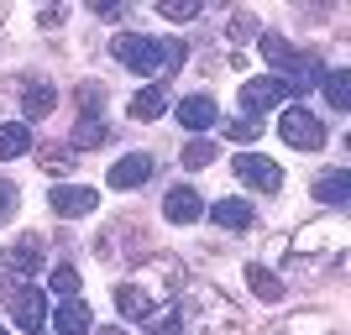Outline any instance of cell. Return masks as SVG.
I'll use <instances>...</instances> for the list:
<instances>
[{
	"label": "cell",
	"mask_w": 351,
	"mask_h": 335,
	"mask_svg": "<svg viewBox=\"0 0 351 335\" xmlns=\"http://www.w3.org/2000/svg\"><path fill=\"white\" fill-rule=\"evenodd\" d=\"M346 241H351V231H346V215H330L325 220H315V225H304V231L293 236V262L299 267H309V273H320V267H341V257H346Z\"/></svg>",
	"instance_id": "obj_1"
},
{
	"label": "cell",
	"mask_w": 351,
	"mask_h": 335,
	"mask_svg": "<svg viewBox=\"0 0 351 335\" xmlns=\"http://www.w3.org/2000/svg\"><path fill=\"white\" fill-rule=\"evenodd\" d=\"M110 53L132 73H142V79L173 73L178 63H184V42H173V37H147V32H121L116 42H110Z\"/></svg>",
	"instance_id": "obj_2"
},
{
	"label": "cell",
	"mask_w": 351,
	"mask_h": 335,
	"mask_svg": "<svg viewBox=\"0 0 351 335\" xmlns=\"http://www.w3.org/2000/svg\"><path fill=\"white\" fill-rule=\"evenodd\" d=\"M278 136L289 147H299V152H320L325 147V121L309 110V105H289L278 116Z\"/></svg>",
	"instance_id": "obj_3"
},
{
	"label": "cell",
	"mask_w": 351,
	"mask_h": 335,
	"mask_svg": "<svg viewBox=\"0 0 351 335\" xmlns=\"http://www.w3.org/2000/svg\"><path fill=\"white\" fill-rule=\"evenodd\" d=\"M289 100V84H283L278 73H263V79H247L241 84V116L247 121H263L267 110H278Z\"/></svg>",
	"instance_id": "obj_4"
},
{
	"label": "cell",
	"mask_w": 351,
	"mask_h": 335,
	"mask_svg": "<svg viewBox=\"0 0 351 335\" xmlns=\"http://www.w3.org/2000/svg\"><path fill=\"white\" fill-rule=\"evenodd\" d=\"M5 304H11L16 325L27 335H43L47 330V293L32 288V283H16V288H5Z\"/></svg>",
	"instance_id": "obj_5"
},
{
	"label": "cell",
	"mask_w": 351,
	"mask_h": 335,
	"mask_svg": "<svg viewBox=\"0 0 351 335\" xmlns=\"http://www.w3.org/2000/svg\"><path fill=\"white\" fill-rule=\"evenodd\" d=\"M231 168H236V178H241L247 189H257V194H278L283 189V168L273 158H263V152H241Z\"/></svg>",
	"instance_id": "obj_6"
},
{
	"label": "cell",
	"mask_w": 351,
	"mask_h": 335,
	"mask_svg": "<svg viewBox=\"0 0 351 335\" xmlns=\"http://www.w3.org/2000/svg\"><path fill=\"white\" fill-rule=\"evenodd\" d=\"M199 314H194V335H220V330H231V335H241V314H236L231 304H226V299H220V293H199Z\"/></svg>",
	"instance_id": "obj_7"
},
{
	"label": "cell",
	"mask_w": 351,
	"mask_h": 335,
	"mask_svg": "<svg viewBox=\"0 0 351 335\" xmlns=\"http://www.w3.org/2000/svg\"><path fill=\"white\" fill-rule=\"evenodd\" d=\"M47 204H53V215L79 220V215H95V210H100V194H95V189H84V184H53Z\"/></svg>",
	"instance_id": "obj_8"
},
{
	"label": "cell",
	"mask_w": 351,
	"mask_h": 335,
	"mask_svg": "<svg viewBox=\"0 0 351 335\" xmlns=\"http://www.w3.org/2000/svg\"><path fill=\"white\" fill-rule=\"evenodd\" d=\"M162 215L173 220V225H194V220L205 215V199H199L189 184H173V189L162 194Z\"/></svg>",
	"instance_id": "obj_9"
},
{
	"label": "cell",
	"mask_w": 351,
	"mask_h": 335,
	"mask_svg": "<svg viewBox=\"0 0 351 335\" xmlns=\"http://www.w3.org/2000/svg\"><path fill=\"white\" fill-rule=\"evenodd\" d=\"M5 267H11L16 277H32L43 267V236H16L11 247H5Z\"/></svg>",
	"instance_id": "obj_10"
},
{
	"label": "cell",
	"mask_w": 351,
	"mask_h": 335,
	"mask_svg": "<svg viewBox=\"0 0 351 335\" xmlns=\"http://www.w3.org/2000/svg\"><path fill=\"white\" fill-rule=\"evenodd\" d=\"M178 126H184V132H210V126H215L220 121V110H215V100H210V95H189V100H178Z\"/></svg>",
	"instance_id": "obj_11"
},
{
	"label": "cell",
	"mask_w": 351,
	"mask_h": 335,
	"mask_svg": "<svg viewBox=\"0 0 351 335\" xmlns=\"http://www.w3.org/2000/svg\"><path fill=\"white\" fill-rule=\"evenodd\" d=\"M315 199L320 204H330V210H346L351 204V168H330V173H320L315 178Z\"/></svg>",
	"instance_id": "obj_12"
},
{
	"label": "cell",
	"mask_w": 351,
	"mask_h": 335,
	"mask_svg": "<svg viewBox=\"0 0 351 335\" xmlns=\"http://www.w3.org/2000/svg\"><path fill=\"white\" fill-rule=\"evenodd\" d=\"M47 325H53L58 335H89L95 314H89L84 299H58V314H47Z\"/></svg>",
	"instance_id": "obj_13"
},
{
	"label": "cell",
	"mask_w": 351,
	"mask_h": 335,
	"mask_svg": "<svg viewBox=\"0 0 351 335\" xmlns=\"http://www.w3.org/2000/svg\"><path fill=\"white\" fill-rule=\"evenodd\" d=\"M147 178H152V158H147V152H126V158L110 168V189H142Z\"/></svg>",
	"instance_id": "obj_14"
},
{
	"label": "cell",
	"mask_w": 351,
	"mask_h": 335,
	"mask_svg": "<svg viewBox=\"0 0 351 335\" xmlns=\"http://www.w3.org/2000/svg\"><path fill=\"white\" fill-rule=\"evenodd\" d=\"M210 220H215L220 231H252L257 210H252L247 199H215V204H210Z\"/></svg>",
	"instance_id": "obj_15"
},
{
	"label": "cell",
	"mask_w": 351,
	"mask_h": 335,
	"mask_svg": "<svg viewBox=\"0 0 351 335\" xmlns=\"http://www.w3.org/2000/svg\"><path fill=\"white\" fill-rule=\"evenodd\" d=\"M126 110H132V121H158L162 110H168V89H162V84H147V89H136Z\"/></svg>",
	"instance_id": "obj_16"
},
{
	"label": "cell",
	"mask_w": 351,
	"mask_h": 335,
	"mask_svg": "<svg viewBox=\"0 0 351 335\" xmlns=\"http://www.w3.org/2000/svg\"><path fill=\"white\" fill-rule=\"evenodd\" d=\"M21 152H32V126L27 121H5L0 126V162L21 158Z\"/></svg>",
	"instance_id": "obj_17"
},
{
	"label": "cell",
	"mask_w": 351,
	"mask_h": 335,
	"mask_svg": "<svg viewBox=\"0 0 351 335\" xmlns=\"http://www.w3.org/2000/svg\"><path fill=\"white\" fill-rule=\"evenodd\" d=\"M247 283H252V293H257L263 304H278V299H283V277L267 273L263 262H247Z\"/></svg>",
	"instance_id": "obj_18"
},
{
	"label": "cell",
	"mask_w": 351,
	"mask_h": 335,
	"mask_svg": "<svg viewBox=\"0 0 351 335\" xmlns=\"http://www.w3.org/2000/svg\"><path fill=\"white\" fill-rule=\"evenodd\" d=\"M320 89H325V100H330V110H351V73L346 69H330L320 79Z\"/></svg>",
	"instance_id": "obj_19"
},
{
	"label": "cell",
	"mask_w": 351,
	"mask_h": 335,
	"mask_svg": "<svg viewBox=\"0 0 351 335\" xmlns=\"http://www.w3.org/2000/svg\"><path fill=\"white\" fill-rule=\"evenodd\" d=\"M53 105H58V89H53V84H32L27 100H21V116H27V121H43Z\"/></svg>",
	"instance_id": "obj_20"
},
{
	"label": "cell",
	"mask_w": 351,
	"mask_h": 335,
	"mask_svg": "<svg viewBox=\"0 0 351 335\" xmlns=\"http://www.w3.org/2000/svg\"><path fill=\"white\" fill-rule=\"evenodd\" d=\"M273 335H336V325L325 320V314H293V320L278 325Z\"/></svg>",
	"instance_id": "obj_21"
},
{
	"label": "cell",
	"mask_w": 351,
	"mask_h": 335,
	"mask_svg": "<svg viewBox=\"0 0 351 335\" xmlns=\"http://www.w3.org/2000/svg\"><path fill=\"white\" fill-rule=\"evenodd\" d=\"M110 142V126L105 121H79L73 126V152H89V147H105Z\"/></svg>",
	"instance_id": "obj_22"
},
{
	"label": "cell",
	"mask_w": 351,
	"mask_h": 335,
	"mask_svg": "<svg viewBox=\"0 0 351 335\" xmlns=\"http://www.w3.org/2000/svg\"><path fill=\"white\" fill-rule=\"evenodd\" d=\"M47 288L58 293V299H79V273H73L69 262H58L53 273H47Z\"/></svg>",
	"instance_id": "obj_23"
},
{
	"label": "cell",
	"mask_w": 351,
	"mask_h": 335,
	"mask_svg": "<svg viewBox=\"0 0 351 335\" xmlns=\"http://www.w3.org/2000/svg\"><path fill=\"white\" fill-rule=\"evenodd\" d=\"M184 168H210L215 162V142H205V136H194V142H184Z\"/></svg>",
	"instance_id": "obj_24"
},
{
	"label": "cell",
	"mask_w": 351,
	"mask_h": 335,
	"mask_svg": "<svg viewBox=\"0 0 351 335\" xmlns=\"http://www.w3.org/2000/svg\"><path fill=\"white\" fill-rule=\"evenodd\" d=\"M43 168H47L53 178L73 173V152H69V147H43Z\"/></svg>",
	"instance_id": "obj_25"
},
{
	"label": "cell",
	"mask_w": 351,
	"mask_h": 335,
	"mask_svg": "<svg viewBox=\"0 0 351 335\" xmlns=\"http://www.w3.org/2000/svg\"><path fill=\"white\" fill-rule=\"evenodd\" d=\"M158 11L168 16V21H194V16H199V0H162Z\"/></svg>",
	"instance_id": "obj_26"
},
{
	"label": "cell",
	"mask_w": 351,
	"mask_h": 335,
	"mask_svg": "<svg viewBox=\"0 0 351 335\" xmlns=\"http://www.w3.org/2000/svg\"><path fill=\"white\" fill-rule=\"evenodd\" d=\"M79 105H84V121H95V110H105V89L100 84H79Z\"/></svg>",
	"instance_id": "obj_27"
},
{
	"label": "cell",
	"mask_w": 351,
	"mask_h": 335,
	"mask_svg": "<svg viewBox=\"0 0 351 335\" xmlns=\"http://www.w3.org/2000/svg\"><path fill=\"white\" fill-rule=\"evenodd\" d=\"M226 136H231V142H257V136H263V121H231V126H226Z\"/></svg>",
	"instance_id": "obj_28"
},
{
	"label": "cell",
	"mask_w": 351,
	"mask_h": 335,
	"mask_svg": "<svg viewBox=\"0 0 351 335\" xmlns=\"http://www.w3.org/2000/svg\"><path fill=\"white\" fill-rule=\"evenodd\" d=\"M16 204H21V194H16V184H5V178H0V225H5V220L16 215Z\"/></svg>",
	"instance_id": "obj_29"
},
{
	"label": "cell",
	"mask_w": 351,
	"mask_h": 335,
	"mask_svg": "<svg viewBox=\"0 0 351 335\" xmlns=\"http://www.w3.org/2000/svg\"><path fill=\"white\" fill-rule=\"evenodd\" d=\"M89 11H95V16H105V21H121V16H126L121 5H110V0H89Z\"/></svg>",
	"instance_id": "obj_30"
},
{
	"label": "cell",
	"mask_w": 351,
	"mask_h": 335,
	"mask_svg": "<svg viewBox=\"0 0 351 335\" xmlns=\"http://www.w3.org/2000/svg\"><path fill=\"white\" fill-rule=\"evenodd\" d=\"M95 335H126V330H121V325H100Z\"/></svg>",
	"instance_id": "obj_31"
},
{
	"label": "cell",
	"mask_w": 351,
	"mask_h": 335,
	"mask_svg": "<svg viewBox=\"0 0 351 335\" xmlns=\"http://www.w3.org/2000/svg\"><path fill=\"white\" fill-rule=\"evenodd\" d=\"M0 335H11V330H5V325H0Z\"/></svg>",
	"instance_id": "obj_32"
}]
</instances>
